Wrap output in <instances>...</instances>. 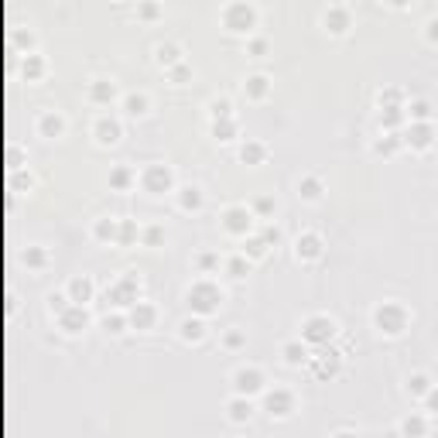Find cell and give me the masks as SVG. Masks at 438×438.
I'll use <instances>...</instances> for the list:
<instances>
[{
	"mask_svg": "<svg viewBox=\"0 0 438 438\" xmlns=\"http://www.w3.org/2000/svg\"><path fill=\"white\" fill-rule=\"evenodd\" d=\"M185 302H188V309L195 311L199 318H206V315H212V311L223 305V288L216 281H209V278H199L185 291Z\"/></svg>",
	"mask_w": 438,
	"mask_h": 438,
	"instance_id": "1",
	"label": "cell"
},
{
	"mask_svg": "<svg viewBox=\"0 0 438 438\" xmlns=\"http://www.w3.org/2000/svg\"><path fill=\"white\" fill-rule=\"evenodd\" d=\"M411 322V311L404 309L401 302H380L373 309V326L380 329L384 335H401Z\"/></svg>",
	"mask_w": 438,
	"mask_h": 438,
	"instance_id": "2",
	"label": "cell"
},
{
	"mask_svg": "<svg viewBox=\"0 0 438 438\" xmlns=\"http://www.w3.org/2000/svg\"><path fill=\"white\" fill-rule=\"evenodd\" d=\"M223 27L226 31H236V34H250L254 27H257V7L254 4H243V0H236V4H226L223 7Z\"/></svg>",
	"mask_w": 438,
	"mask_h": 438,
	"instance_id": "3",
	"label": "cell"
},
{
	"mask_svg": "<svg viewBox=\"0 0 438 438\" xmlns=\"http://www.w3.org/2000/svg\"><path fill=\"white\" fill-rule=\"evenodd\" d=\"M106 302H113L117 309H134L141 302V278L137 274H124L120 281L106 288Z\"/></svg>",
	"mask_w": 438,
	"mask_h": 438,
	"instance_id": "4",
	"label": "cell"
},
{
	"mask_svg": "<svg viewBox=\"0 0 438 438\" xmlns=\"http://www.w3.org/2000/svg\"><path fill=\"white\" fill-rule=\"evenodd\" d=\"M335 333H339V326L333 315H309L302 322V342H309V346H326Z\"/></svg>",
	"mask_w": 438,
	"mask_h": 438,
	"instance_id": "5",
	"label": "cell"
},
{
	"mask_svg": "<svg viewBox=\"0 0 438 438\" xmlns=\"http://www.w3.org/2000/svg\"><path fill=\"white\" fill-rule=\"evenodd\" d=\"M267 390V380H264V373H260L257 366H240L236 373H233V394L236 397H257Z\"/></svg>",
	"mask_w": 438,
	"mask_h": 438,
	"instance_id": "6",
	"label": "cell"
},
{
	"mask_svg": "<svg viewBox=\"0 0 438 438\" xmlns=\"http://www.w3.org/2000/svg\"><path fill=\"white\" fill-rule=\"evenodd\" d=\"M141 185H144V192H151V195H165V192L175 188V172H172L168 165H148V168L141 172Z\"/></svg>",
	"mask_w": 438,
	"mask_h": 438,
	"instance_id": "7",
	"label": "cell"
},
{
	"mask_svg": "<svg viewBox=\"0 0 438 438\" xmlns=\"http://www.w3.org/2000/svg\"><path fill=\"white\" fill-rule=\"evenodd\" d=\"M223 226H226V233H233V236H250V230H254V209L230 206L223 212Z\"/></svg>",
	"mask_w": 438,
	"mask_h": 438,
	"instance_id": "8",
	"label": "cell"
},
{
	"mask_svg": "<svg viewBox=\"0 0 438 438\" xmlns=\"http://www.w3.org/2000/svg\"><path fill=\"white\" fill-rule=\"evenodd\" d=\"M264 408L271 418H288L295 411V394L288 387H274V390H264Z\"/></svg>",
	"mask_w": 438,
	"mask_h": 438,
	"instance_id": "9",
	"label": "cell"
},
{
	"mask_svg": "<svg viewBox=\"0 0 438 438\" xmlns=\"http://www.w3.org/2000/svg\"><path fill=\"white\" fill-rule=\"evenodd\" d=\"M55 318H58V326H62L69 335L82 333V329L89 326V311H86V305H76V302H69L62 311H55Z\"/></svg>",
	"mask_w": 438,
	"mask_h": 438,
	"instance_id": "10",
	"label": "cell"
},
{
	"mask_svg": "<svg viewBox=\"0 0 438 438\" xmlns=\"http://www.w3.org/2000/svg\"><path fill=\"white\" fill-rule=\"evenodd\" d=\"M93 137H96L103 148H110V144H117V141L124 137V124H120L113 113H100L96 124H93Z\"/></svg>",
	"mask_w": 438,
	"mask_h": 438,
	"instance_id": "11",
	"label": "cell"
},
{
	"mask_svg": "<svg viewBox=\"0 0 438 438\" xmlns=\"http://www.w3.org/2000/svg\"><path fill=\"white\" fill-rule=\"evenodd\" d=\"M322 250H326V240H322L318 233H302V236L295 240V254L302 260H318Z\"/></svg>",
	"mask_w": 438,
	"mask_h": 438,
	"instance_id": "12",
	"label": "cell"
},
{
	"mask_svg": "<svg viewBox=\"0 0 438 438\" xmlns=\"http://www.w3.org/2000/svg\"><path fill=\"white\" fill-rule=\"evenodd\" d=\"M432 141H435V127H432V120H428V124H411L408 134H404V144H411L414 151H428Z\"/></svg>",
	"mask_w": 438,
	"mask_h": 438,
	"instance_id": "13",
	"label": "cell"
},
{
	"mask_svg": "<svg viewBox=\"0 0 438 438\" xmlns=\"http://www.w3.org/2000/svg\"><path fill=\"white\" fill-rule=\"evenodd\" d=\"M127 318H130V329H151L157 322V309L151 302H137L134 309H127Z\"/></svg>",
	"mask_w": 438,
	"mask_h": 438,
	"instance_id": "14",
	"label": "cell"
},
{
	"mask_svg": "<svg viewBox=\"0 0 438 438\" xmlns=\"http://www.w3.org/2000/svg\"><path fill=\"white\" fill-rule=\"evenodd\" d=\"M322 25L329 27L333 34H342V31L349 27V7H346V4H329L326 14H322Z\"/></svg>",
	"mask_w": 438,
	"mask_h": 438,
	"instance_id": "15",
	"label": "cell"
},
{
	"mask_svg": "<svg viewBox=\"0 0 438 438\" xmlns=\"http://www.w3.org/2000/svg\"><path fill=\"white\" fill-rule=\"evenodd\" d=\"M89 100L100 106H110L117 100V82H113V79H93V82H89Z\"/></svg>",
	"mask_w": 438,
	"mask_h": 438,
	"instance_id": "16",
	"label": "cell"
},
{
	"mask_svg": "<svg viewBox=\"0 0 438 438\" xmlns=\"http://www.w3.org/2000/svg\"><path fill=\"white\" fill-rule=\"evenodd\" d=\"M38 134H41V137H62V134H65V117H62L58 110H45V113L38 117Z\"/></svg>",
	"mask_w": 438,
	"mask_h": 438,
	"instance_id": "17",
	"label": "cell"
},
{
	"mask_svg": "<svg viewBox=\"0 0 438 438\" xmlns=\"http://www.w3.org/2000/svg\"><path fill=\"white\" fill-rule=\"evenodd\" d=\"M93 281L86 278V274H79V278H72L69 281V288H65V295H69V302H76V305H86V302H93Z\"/></svg>",
	"mask_w": 438,
	"mask_h": 438,
	"instance_id": "18",
	"label": "cell"
},
{
	"mask_svg": "<svg viewBox=\"0 0 438 438\" xmlns=\"http://www.w3.org/2000/svg\"><path fill=\"white\" fill-rule=\"evenodd\" d=\"M202 202H206V195H202L199 185H181L179 188V209L181 212H195V209H202Z\"/></svg>",
	"mask_w": 438,
	"mask_h": 438,
	"instance_id": "19",
	"label": "cell"
},
{
	"mask_svg": "<svg viewBox=\"0 0 438 438\" xmlns=\"http://www.w3.org/2000/svg\"><path fill=\"white\" fill-rule=\"evenodd\" d=\"M226 414H230V421L243 425V421H250V414H254V401H250V397H236V394H233L230 404H226Z\"/></svg>",
	"mask_w": 438,
	"mask_h": 438,
	"instance_id": "20",
	"label": "cell"
},
{
	"mask_svg": "<svg viewBox=\"0 0 438 438\" xmlns=\"http://www.w3.org/2000/svg\"><path fill=\"white\" fill-rule=\"evenodd\" d=\"M281 356L288 366H302V363L309 360V342H302V339H291V342H284Z\"/></svg>",
	"mask_w": 438,
	"mask_h": 438,
	"instance_id": "21",
	"label": "cell"
},
{
	"mask_svg": "<svg viewBox=\"0 0 438 438\" xmlns=\"http://www.w3.org/2000/svg\"><path fill=\"white\" fill-rule=\"evenodd\" d=\"M401 435L404 438H425L428 435V418L425 414H408L404 421H401Z\"/></svg>",
	"mask_w": 438,
	"mask_h": 438,
	"instance_id": "22",
	"label": "cell"
},
{
	"mask_svg": "<svg viewBox=\"0 0 438 438\" xmlns=\"http://www.w3.org/2000/svg\"><path fill=\"white\" fill-rule=\"evenodd\" d=\"M179 335H181V342H199V339L206 335V322H202L199 315H192V318H181Z\"/></svg>",
	"mask_w": 438,
	"mask_h": 438,
	"instance_id": "23",
	"label": "cell"
},
{
	"mask_svg": "<svg viewBox=\"0 0 438 438\" xmlns=\"http://www.w3.org/2000/svg\"><path fill=\"white\" fill-rule=\"evenodd\" d=\"M243 93H247L250 100H264V96L271 93V79L264 76V72H254V76H247V82H243Z\"/></svg>",
	"mask_w": 438,
	"mask_h": 438,
	"instance_id": "24",
	"label": "cell"
},
{
	"mask_svg": "<svg viewBox=\"0 0 438 438\" xmlns=\"http://www.w3.org/2000/svg\"><path fill=\"white\" fill-rule=\"evenodd\" d=\"M322 192H326V185H322L318 175H305V179H298V195H302V199L318 202V199H322Z\"/></svg>",
	"mask_w": 438,
	"mask_h": 438,
	"instance_id": "25",
	"label": "cell"
},
{
	"mask_svg": "<svg viewBox=\"0 0 438 438\" xmlns=\"http://www.w3.org/2000/svg\"><path fill=\"white\" fill-rule=\"evenodd\" d=\"M148 110H151L148 93H127V96H124V113H127V117H144Z\"/></svg>",
	"mask_w": 438,
	"mask_h": 438,
	"instance_id": "26",
	"label": "cell"
},
{
	"mask_svg": "<svg viewBox=\"0 0 438 438\" xmlns=\"http://www.w3.org/2000/svg\"><path fill=\"white\" fill-rule=\"evenodd\" d=\"M117 233H120V219H96L93 223V236L103 243H117Z\"/></svg>",
	"mask_w": 438,
	"mask_h": 438,
	"instance_id": "27",
	"label": "cell"
},
{
	"mask_svg": "<svg viewBox=\"0 0 438 438\" xmlns=\"http://www.w3.org/2000/svg\"><path fill=\"white\" fill-rule=\"evenodd\" d=\"M155 55H157V62L165 65V69H172V65H179L181 62V49L175 45V41H161L155 49Z\"/></svg>",
	"mask_w": 438,
	"mask_h": 438,
	"instance_id": "28",
	"label": "cell"
},
{
	"mask_svg": "<svg viewBox=\"0 0 438 438\" xmlns=\"http://www.w3.org/2000/svg\"><path fill=\"white\" fill-rule=\"evenodd\" d=\"M404 113H408L411 124H428L432 120V103L428 100H411V103L404 106Z\"/></svg>",
	"mask_w": 438,
	"mask_h": 438,
	"instance_id": "29",
	"label": "cell"
},
{
	"mask_svg": "<svg viewBox=\"0 0 438 438\" xmlns=\"http://www.w3.org/2000/svg\"><path fill=\"white\" fill-rule=\"evenodd\" d=\"M264 157H267V148L260 141H243V148H240V161L243 165H260Z\"/></svg>",
	"mask_w": 438,
	"mask_h": 438,
	"instance_id": "30",
	"label": "cell"
},
{
	"mask_svg": "<svg viewBox=\"0 0 438 438\" xmlns=\"http://www.w3.org/2000/svg\"><path fill=\"white\" fill-rule=\"evenodd\" d=\"M134 181H137V175L130 172L127 165H117V168L110 172V185H113L117 192H127V188H130V185H134Z\"/></svg>",
	"mask_w": 438,
	"mask_h": 438,
	"instance_id": "31",
	"label": "cell"
},
{
	"mask_svg": "<svg viewBox=\"0 0 438 438\" xmlns=\"http://www.w3.org/2000/svg\"><path fill=\"white\" fill-rule=\"evenodd\" d=\"M315 370H318V377H333V373H339V353H335V349H329V353H318Z\"/></svg>",
	"mask_w": 438,
	"mask_h": 438,
	"instance_id": "32",
	"label": "cell"
},
{
	"mask_svg": "<svg viewBox=\"0 0 438 438\" xmlns=\"http://www.w3.org/2000/svg\"><path fill=\"white\" fill-rule=\"evenodd\" d=\"M401 144H404V141H401L397 134H390V130H387V134H380V137L373 141V151H377V155H394Z\"/></svg>",
	"mask_w": 438,
	"mask_h": 438,
	"instance_id": "33",
	"label": "cell"
},
{
	"mask_svg": "<svg viewBox=\"0 0 438 438\" xmlns=\"http://www.w3.org/2000/svg\"><path fill=\"white\" fill-rule=\"evenodd\" d=\"M134 240H141V226L134 219H120V233H117V243L120 247H130Z\"/></svg>",
	"mask_w": 438,
	"mask_h": 438,
	"instance_id": "34",
	"label": "cell"
},
{
	"mask_svg": "<svg viewBox=\"0 0 438 438\" xmlns=\"http://www.w3.org/2000/svg\"><path fill=\"white\" fill-rule=\"evenodd\" d=\"M432 387L435 384L428 380V373H411V377H408V394H411V397H425Z\"/></svg>",
	"mask_w": 438,
	"mask_h": 438,
	"instance_id": "35",
	"label": "cell"
},
{
	"mask_svg": "<svg viewBox=\"0 0 438 438\" xmlns=\"http://www.w3.org/2000/svg\"><path fill=\"white\" fill-rule=\"evenodd\" d=\"M264 254H267L264 236H247V243H243V257H247V260H260Z\"/></svg>",
	"mask_w": 438,
	"mask_h": 438,
	"instance_id": "36",
	"label": "cell"
},
{
	"mask_svg": "<svg viewBox=\"0 0 438 438\" xmlns=\"http://www.w3.org/2000/svg\"><path fill=\"white\" fill-rule=\"evenodd\" d=\"M380 106L384 110H404V93L401 89H380Z\"/></svg>",
	"mask_w": 438,
	"mask_h": 438,
	"instance_id": "37",
	"label": "cell"
},
{
	"mask_svg": "<svg viewBox=\"0 0 438 438\" xmlns=\"http://www.w3.org/2000/svg\"><path fill=\"white\" fill-rule=\"evenodd\" d=\"M404 117H408L404 110H380V124H384V130H390V134H397Z\"/></svg>",
	"mask_w": 438,
	"mask_h": 438,
	"instance_id": "38",
	"label": "cell"
},
{
	"mask_svg": "<svg viewBox=\"0 0 438 438\" xmlns=\"http://www.w3.org/2000/svg\"><path fill=\"white\" fill-rule=\"evenodd\" d=\"M103 326H106V333L120 335V333H124V329L130 326V318L124 315V311H113V315H106V318H103Z\"/></svg>",
	"mask_w": 438,
	"mask_h": 438,
	"instance_id": "39",
	"label": "cell"
},
{
	"mask_svg": "<svg viewBox=\"0 0 438 438\" xmlns=\"http://www.w3.org/2000/svg\"><path fill=\"white\" fill-rule=\"evenodd\" d=\"M212 134L219 137V141H233L236 137V120H212Z\"/></svg>",
	"mask_w": 438,
	"mask_h": 438,
	"instance_id": "40",
	"label": "cell"
},
{
	"mask_svg": "<svg viewBox=\"0 0 438 438\" xmlns=\"http://www.w3.org/2000/svg\"><path fill=\"white\" fill-rule=\"evenodd\" d=\"M141 240L148 247H161L165 243V226H141Z\"/></svg>",
	"mask_w": 438,
	"mask_h": 438,
	"instance_id": "41",
	"label": "cell"
},
{
	"mask_svg": "<svg viewBox=\"0 0 438 438\" xmlns=\"http://www.w3.org/2000/svg\"><path fill=\"white\" fill-rule=\"evenodd\" d=\"M25 72H27V79H38L41 72H45V62H41V55H38V52H27Z\"/></svg>",
	"mask_w": 438,
	"mask_h": 438,
	"instance_id": "42",
	"label": "cell"
},
{
	"mask_svg": "<svg viewBox=\"0 0 438 438\" xmlns=\"http://www.w3.org/2000/svg\"><path fill=\"white\" fill-rule=\"evenodd\" d=\"M247 267H250V260L243 257V254L226 260V274H230V278H243V274H247Z\"/></svg>",
	"mask_w": 438,
	"mask_h": 438,
	"instance_id": "43",
	"label": "cell"
},
{
	"mask_svg": "<svg viewBox=\"0 0 438 438\" xmlns=\"http://www.w3.org/2000/svg\"><path fill=\"white\" fill-rule=\"evenodd\" d=\"M209 113H212V120H230L233 117L230 100H212V103H209Z\"/></svg>",
	"mask_w": 438,
	"mask_h": 438,
	"instance_id": "44",
	"label": "cell"
},
{
	"mask_svg": "<svg viewBox=\"0 0 438 438\" xmlns=\"http://www.w3.org/2000/svg\"><path fill=\"white\" fill-rule=\"evenodd\" d=\"M195 267H199V271H202V274H209V271H216V267H219V254H199V257H195Z\"/></svg>",
	"mask_w": 438,
	"mask_h": 438,
	"instance_id": "45",
	"label": "cell"
},
{
	"mask_svg": "<svg viewBox=\"0 0 438 438\" xmlns=\"http://www.w3.org/2000/svg\"><path fill=\"white\" fill-rule=\"evenodd\" d=\"M223 342H226V346H230V349H240V346H243V342H247V335L240 333V329H230V333L223 335Z\"/></svg>",
	"mask_w": 438,
	"mask_h": 438,
	"instance_id": "46",
	"label": "cell"
},
{
	"mask_svg": "<svg viewBox=\"0 0 438 438\" xmlns=\"http://www.w3.org/2000/svg\"><path fill=\"white\" fill-rule=\"evenodd\" d=\"M27 267H41V264H45V250H41V247H27Z\"/></svg>",
	"mask_w": 438,
	"mask_h": 438,
	"instance_id": "47",
	"label": "cell"
},
{
	"mask_svg": "<svg viewBox=\"0 0 438 438\" xmlns=\"http://www.w3.org/2000/svg\"><path fill=\"white\" fill-rule=\"evenodd\" d=\"M254 212H260V216H271V212H274V199H271V195H260L257 202H254Z\"/></svg>",
	"mask_w": 438,
	"mask_h": 438,
	"instance_id": "48",
	"label": "cell"
},
{
	"mask_svg": "<svg viewBox=\"0 0 438 438\" xmlns=\"http://www.w3.org/2000/svg\"><path fill=\"white\" fill-rule=\"evenodd\" d=\"M168 76L175 79V82H185V79L192 76V69H188L185 62H179V65H172V69H168Z\"/></svg>",
	"mask_w": 438,
	"mask_h": 438,
	"instance_id": "49",
	"label": "cell"
},
{
	"mask_svg": "<svg viewBox=\"0 0 438 438\" xmlns=\"http://www.w3.org/2000/svg\"><path fill=\"white\" fill-rule=\"evenodd\" d=\"M421 401H425V411L438 414V387H432V390H428V394H425Z\"/></svg>",
	"mask_w": 438,
	"mask_h": 438,
	"instance_id": "50",
	"label": "cell"
},
{
	"mask_svg": "<svg viewBox=\"0 0 438 438\" xmlns=\"http://www.w3.org/2000/svg\"><path fill=\"white\" fill-rule=\"evenodd\" d=\"M247 52H250V55H264V52H267V38H250V41H247Z\"/></svg>",
	"mask_w": 438,
	"mask_h": 438,
	"instance_id": "51",
	"label": "cell"
},
{
	"mask_svg": "<svg viewBox=\"0 0 438 438\" xmlns=\"http://www.w3.org/2000/svg\"><path fill=\"white\" fill-rule=\"evenodd\" d=\"M137 14L151 21V18H157V14H161V7H157V4H141V7H137Z\"/></svg>",
	"mask_w": 438,
	"mask_h": 438,
	"instance_id": "52",
	"label": "cell"
},
{
	"mask_svg": "<svg viewBox=\"0 0 438 438\" xmlns=\"http://www.w3.org/2000/svg\"><path fill=\"white\" fill-rule=\"evenodd\" d=\"M260 236H264V243L271 247V243H278V240H281V230H278V226H264V233H260Z\"/></svg>",
	"mask_w": 438,
	"mask_h": 438,
	"instance_id": "53",
	"label": "cell"
},
{
	"mask_svg": "<svg viewBox=\"0 0 438 438\" xmlns=\"http://www.w3.org/2000/svg\"><path fill=\"white\" fill-rule=\"evenodd\" d=\"M425 34H428V41H435V45H438V18L428 21V31H425Z\"/></svg>",
	"mask_w": 438,
	"mask_h": 438,
	"instance_id": "54",
	"label": "cell"
},
{
	"mask_svg": "<svg viewBox=\"0 0 438 438\" xmlns=\"http://www.w3.org/2000/svg\"><path fill=\"white\" fill-rule=\"evenodd\" d=\"M333 438H356V432H349V428H339Z\"/></svg>",
	"mask_w": 438,
	"mask_h": 438,
	"instance_id": "55",
	"label": "cell"
},
{
	"mask_svg": "<svg viewBox=\"0 0 438 438\" xmlns=\"http://www.w3.org/2000/svg\"><path fill=\"white\" fill-rule=\"evenodd\" d=\"M226 438H236V435H226Z\"/></svg>",
	"mask_w": 438,
	"mask_h": 438,
	"instance_id": "56",
	"label": "cell"
}]
</instances>
